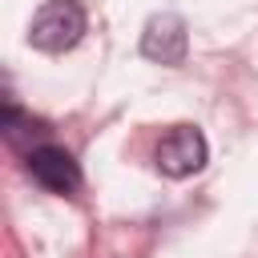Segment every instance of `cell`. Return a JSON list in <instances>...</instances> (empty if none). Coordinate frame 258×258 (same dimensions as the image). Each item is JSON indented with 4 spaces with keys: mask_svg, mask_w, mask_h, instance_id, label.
I'll return each instance as SVG.
<instances>
[{
    "mask_svg": "<svg viewBox=\"0 0 258 258\" xmlns=\"http://www.w3.org/2000/svg\"><path fill=\"white\" fill-rule=\"evenodd\" d=\"M189 52V32H185V20L177 12H157L145 20V32H141V56L153 60V64H181Z\"/></svg>",
    "mask_w": 258,
    "mask_h": 258,
    "instance_id": "cell-3",
    "label": "cell"
},
{
    "mask_svg": "<svg viewBox=\"0 0 258 258\" xmlns=\"http://www.w3.org/2000/svg\"><path fill=\"white\" fill-rule=\"evenodd\" d=\"M85 36V8L77 0H44L28 24V44L40 52H69Z\"/></svg>",
    "mask_w": 258,
    "mask_h": 258,
    "instance_id": "cell-1",
    "label": "cell"
},
{
    "mask_svg": "<svg viewBox=\"0 0 258 258\" xmlns=\"http://www.w3.org/2000/svg\"><path fill=\"white\" fill-rule=\"evenodd\" d=\"M206 157H210V145H206L202 129H194V125H173L157 141V153H153V161L165 177H189L206 165Z\"/></svg>",
    "mask_w": 258,
    "mask_h": 258,
    "instance_id": "cell-2",
    "label": "cell"
},
{
    "mask_svg": "<svg viewBox=\"0 0 258 258\" xmlns=\"http://www.w3.org/2000/svg\"><path fill=\"white\" fill-rule=\"evenodd\" d=\"M0 129H4V137H8L12 145H24V137H28V133H44V129H40V121H32L28 113H20L12 101H4V113H0Z\"/></svg>",
    "mask_w": 258,
    "mask_h": 258,
    "instance_id": "cell-5",
    "label": "cell"
},
{
    "mask_svg": "<svg viewBox=\"0 0 258 258\" xmlns=\"http://www.w3.org/2000/svg\"><path fill=\"white\" fill-rule=\"evenodd\" d=\"M28 173L32 181H40L48 194H77L81 185V169H77V157L64 149V145H32L28 149Z\"/></svg>",
    "mask_w": 258,
    "mask_h": 258,
    "instance_id": "cell-4",
    "label": "cell"
}]
</instances>
